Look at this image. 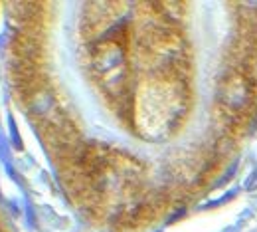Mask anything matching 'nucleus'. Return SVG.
Returning a JSON list of instances; mask_svg holds the SVG:
<instances>
[{"label": "nucleus", "mask_w": 257, "mask_h": 232, "mask_svg": "<svg viewBox=\"0 0 257 232\" xmlns=\"http://www.w3.org/2000/svg\"><path fill=\"white\" fill-rule=\"evenodd\" d=\"M245 187H247V189H255L257 187V171L249 177V179H247V181H245Z\"/></svg>", "instance_id": "f257e3e1"}]
</instances>
